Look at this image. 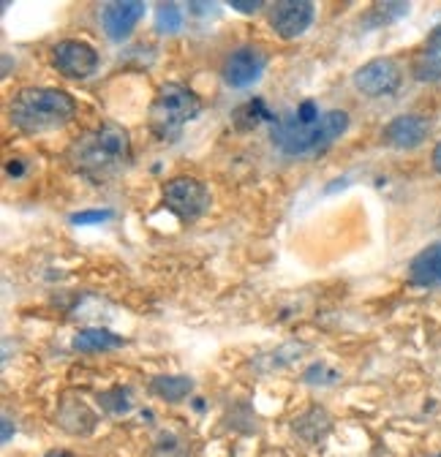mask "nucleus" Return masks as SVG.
<instances>
[{
    "label": "nucleus",
    "mask_w": 441,
    "mask_h": 457,
    "mask_svg": "<svg viewBox=\"0 0 441 457\" xmlns=\"http://www.w3.org/2000/svg\"><path fill=\"white\" fill-rule=\"evenodd\" d=\"M433 457H441V454H433Z\"/></svg>",
    "instance_id": "b1692460"
},
{
    "label": "nucleus",
    "mask_w": 441,
    "mask_h": 457,
    "mask_svg": "<svg viewBox=\"0 0 441 457\" xmlns=\"http://www.w3.org/2000/svg\"><path fill=\"white\" fill-rule=\"evenodd\" d=\"M71 346L82 354H98V352H112V349L126 346V337L109 329H101V327H85L74 335Z\"/></svg>",
    "instance_id": "4468645a"
},
{
    "label": "nucleus",
    "mask_w": 441,
    "mask_h": 457,
    "mask_svg": "<svg viewBox=\"0 0 441 457\" xmlns=\"http://www.w3.org/2000/svg\"><path fill=\"white\" fill-rule=\"evenodd\" d=\"M194 389V381L188 376H155L150 381V392L158 395L161 400H170V403H180Z\"/></svg>",
    "instance_id": "2eb2a0df"
},
{
    "label": "nucleus",
    "mask_w": 441,
    "mask_h": 457,
    "mask_svg": "<svg viewBox=\"0 0 441 457\" xmlns=\"http://www.w3.org/2000/svg\"><path fill=\"white\" fill-rule=\"evenodd\" d=\"M66 161L85 180L106 183V180L118 178L131 163V137L123 126L112 123V120H104L101 126L79 134L69 145Z\"/></svg>",
    "instance_id": "f257e3e1"
},
{
    "label": "nucleus",
    "mask_w": 441,
    "mask_h": 457,
    "mask_svg": "<svg viewBox=\"0 0 441 457\" xmlns=\"http://www.w3.org/2000/svg\"><path fill=\"white\" fill-rule=\"evenodd\" d=\"M101 406L112 414H126L131 411V392L129 389H112V392H104L101 395Z\"/></svg>",
    "instance_id": "f3484780"
},
{
    "label": "nucleus",
    "mask_w": 441,
    "mask_h": 457,
    "mask_svg": "<svg viewBox=\"0 0 441 457\" xmlns=\"http://www.w3.org/2000/svg\"><path fill=\"white\" fill-rule=\"evenodd\" d=\"M409 280L414 286H422V289H433V286H441V243H433L428 248H422L412 264H409Z\"/></svg>",
    "instance_id": "ddd939ff"
},
{
    "label": "nucleus",
    "mask_w": 441,
    "mask_h": 457,
    "mask_svg": "<svg viewBox=\"0 0 441 457\" xmlns=\"http://www.w3.org/2000/svg\"><path fill=\"white\" fill-rule=\"evenodd\" d=\"M316 17V6L308 0H281L270 6V25L281 38H297L303 36Z\"/></svg>",
    "instance_id": "1a4fd4ad"
},
{
    "label": "nucleus",
    "mask_w": 441,
    "mask_h": 457,
    "mask_svg": "<svg viewBox=\"0 0 441 457\" xmlns=\"http://www.w3.org/2000/svg\"><path fill=\"white\" fill-rule=\"evenodd\" d=\"M349 129V114L341 109H329L319 114L316 101H303L297 112L279 118L270 129V139L287 155H308L333 145Z\"/></svg>",
    "instance_id": "f03ea898"
},
{
    "label": "nucleus",
    "mask_w": 441,
    "mask_h": 457,
    "mask_svg": "<svg viewBox=\"0 0 441 457\" xmlns=\"http://www.w3.org/2000/svg\"><path fill=\"white\" fill-rule=\"evenodd\" d=\"M9 438H12V422L4 420V441H9Z\"/></svg>",
    "instance_id": "4be33fe9"
},
{
    "label": "nucleus",
    "mask_w": 441,
    "mask_h": 457,
    "mask_svg": "<svg viewBox=\"0 0 441 457\" xmlns=\"http://www.w3.org/2000/svg\"><path fill=\"white\" fill-rule=\"evenodd\" d=\"M430 134V123L422 114H398L381 131V142L395 150H414L420 147Z\"/></svg>",
    "instance_id": "9b49d317"
},
{
    "label": "nucleus",
    "mask_w": 441,
    "mask_h": 457,
    "mask_svg": "<svg viewBox=\"0 0 441 457\" xmlns=\"http://www.w3.org/2000/svg\"><path fill=\"white\" fill-rule=\"evenodd\" d=\"M163 207H167L178 220L194 223L210 210V191L202 180L180 175L163 186Z\"/></svg>",
    "instance_id": "39448f33"
},
{
    "label": "nucleus",
    "mask_w": 441,
    "mask_h": 457,
    "mask_svg": "<svg viewBox=\"0 0 441 457\" xmlns=\"http://www.w3.org/2000/svg\"><path fill=\"white\" fill-rule=\"evenodd\" d=\"M6 169H9V175H12V178H20V175H22V161H9Z\"/></svg>",
    "instance_id": "aec40b11"
},
{
    "label": "nucleus",
    "mask_w": 441,
    "mask_h": 457,
    "mask_svg": "<svg viewBox=\"0 0 441 457\" xmlns=\"http://www.w3.org/2000/svg\"><path fill=\"white\" fill-rule=\"evenodd\" d=\"M433 169L441 175V142L436 145V150H433Z\"/></svg>",
    "instance_id": "412c9836"
},
{
    "label": "nucleus",
    "mask_w": 441,
    "mask_h": 457,
    "mask_svg": "<svg viewBox=\"0 0 441 457\" xmlns=\"http://www.w3.org/2000/svg\"><path fill=\"white\" fill-rule=\"evenodd\" d=\"M412 74L417 82H438L441 79V25H436L430 30V36L414 54Z\"/></svg>",
    "instance_id": "f8f14e48"
},
{
    "label": "nucleus",
    "mask_w": 441,
    "mask_h": 457,
    "mask_svg": "<svg viewBox=\"0 0 441 457\" xmlns=\"http://www.w3.org/2000/svg\"><path fill=\"white\" fill-rule=\"evenodd\" d=\"M401 66L393 57H376V61L360 66L354 71V87L368 96V98H381V96H393L401 87Z\"/></svg>",
    "instance_id": "0eeeda50"
},
{
    "label": "nucleus",
    "mask_w": 441,
    "mask_h": 457,
    "mask_svg": "<svg viewBox=\"0 0 441 457\" xmlns=\"http://www.w3.org/2000/svg\"><path fill=\"white\" fill-rule=\"evenodd\" d=\"M52 66L66 79H90L98 71V52L87 41L66 38L52 46Z\"/></svg>",
    "instance_id": "423d86ee"
},
{
    "label": "nucleus",
    "mask_w": 441,
    "mask_h": 457,
    "mask_svg": "<svg viewBox=\"0 0 441 457\" xmlns=\"http://www.w3.org/2000/svg\"><path fill=\"white\" fill-rule=\"evenodd\" d=\"M49 457H71V454H69V452H61V454H58V452H54V454H49Z\"/></svg>",
    "instance_id": "5701e85b"
},
{
    "label": "nucleus",
    "mask_w": 441,
    "mask_h": 457,
    "mask_svg": "<svg viewBox=\"0 0 441 457\" xmlns=\"http://www.w3.org/2000/svg\"><path fill=\"white\" fill-rule=\"evenodd\" d=\"M267 69V54L259 46H237L235 52H229V57L224 61V82L229 87H251L254 82L262 79Z\"/></svg>",
    "instance_id": "6e6552de"
},
{
    "label": "nucleus",
    "mask_w": 441,
    "mask_h": 457,
    "mask_svg": "<svg viewBox=\"0 0 441 457\" xmlns=\"http://www.w3.org/2000/svg\"><path fill=\"white\" fill-rule=\"evenodd\" d=\"M180 28H183V12H180V6H175V4H161L158 12H155V30L172 36V33H180Z\"/></svg>",
    "instance_id": "dca6fc26"
},
{
    "label": "nucleus",
    "mask_w": 441,
    "mask_h": 457,
    "mask_svg": "<svg viewBox=\"0 0 441 457\" xmlns=\"http://www.w3.org/2000/svg\"><path fill=\"white\" fill-rule=\"evenodd\" d=\"M74 118L77 101L58 87H25L9 104V120L30 137L61 131Z\"/></svg>",
    "instance_id": "7ed1b4c3"
},
{
    "label": "nucleus",
    "mask_w": 441,
    "mask_h": 457,
    "mask_svg": "<svg viewBox=\"0 0 441 457\" xmlns=\"http://www.w3.org/2000/svg\"><path fill=\"white\" fill-rule=\"evenodd\" d=\"M112 218V210H85V212H74L71 223L74 226H90V223H104Z\"/></svg>",
    "instance_id": "a211bd4d"
},
{
    "label": "nucleus",
    "mask_w": 441,
    "mask_h": 457,
    "mask_svg": "<svg viewBox=\"0 0 441 457\" xmlns=\"http://www.w3.org/2000/svg\"><path fill=\"white\" fill-rule=\"evenodd\" d=\"M229 6H232L235 12H240V14H254V12H259L264 4H262V0H229Z\"/></svg>",
    "instance_id": "6ab92c4d"
},
{
    "label": "nucleus",
    "mask_w": 441,
    "mask_h": 457,
    "mask_svg": "<svg viewBox=\"0 0 441 457\" xmlns=\"http://www.w3.org/2000/svg\"><path fill=\"white\" fill-rule=\"evenodd\" d=\"M202 101L194 90L178 82L161 85L150 104V131L161 142H175L183 129L199 118Z\"/></svg>",
    "instance_id": "20e7f679"
},
{
    "label": "nucleus",
    "mask_w": 441,
    "mask_h": 457,
    "mask_svg": "<svg viewBox=\"0 0 441 457\" xmlns=\"http://www.w3.org/2000/svg\"><path fill=\"white\" fill-rule=\"evenodd\" d=\"M147 6L139 4V0H115V4H104L98 17H101V28L106 33L109 41H126L134 28L139 25V20L145 17Z\"/></svg>",
    "instance_id": "9d476101"
}]
</instances>
